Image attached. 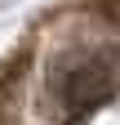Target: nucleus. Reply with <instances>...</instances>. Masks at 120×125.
<instances>
[{
    "label": "nucleus",
    "instance_id": "1",
    "mask_svg": "<svg viewBox=\"0 0 120 125\" xmlns=\"http://www.w3.org/2000/svg\"><path fill=\"white\" fill-rule=\"evenodd\" d=\"M116 54L107 49H76V54H62L49 72V85H53V98L62 107V116L80 121L89 116L94 107H102L116 89Z\"/></svg>",
    "mask_w": 120,
    "mask_h": 125
}]
</instances>
